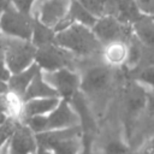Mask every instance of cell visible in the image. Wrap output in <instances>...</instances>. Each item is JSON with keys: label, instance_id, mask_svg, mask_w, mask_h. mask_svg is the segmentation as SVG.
Instances as JSON below:
<instances>
[{"label": "cell", "instance_id": "1", "mask_svg": "<svg viewBox=\"0 0 154 154\" xmlns=\"http://www.w3.org/2000/svg\"><path fill=\"white\" fill-rule=\"evenodd\" d=\"M54 43L70 51L73 55L88 57L101 53L102 43L90 26L81 23H72L55 32Z\"/></svg>", "mask_w": 154, "mask_h": 154}, {"label": "cell", "instance_id": "2", "mask_svg": "<svg viewBox=\"0 0 154 154\" xmlns=\"http://www.w3.org/2000/svg\"><path fill=\"white\" fill-rule=\"evenodd\" d=\"M30 129L36 132L59 130L65 128H71L79 125V117L66 99H61L58 106L45 116H34L25 119Z\"/></svg>", "mask_w": 154, "mask_h": 154}, {"label": "cell", "instance_id": "3", "mask_svg": "<svg viewBox=\"0 0 154 154\" xmlns=\"http://www.w3.org/2000/svg\"><path fill=\"white\" fill-rule=\"evenodd\" d=\"M36 46L28 40L6 38L5 40V53L8 67L12 72L17 73L25 70L36 55Z\"/></svg>", "mask_w": 154, "mask_h": 154}, {"label": "cell", "instance_id": "4", "mask_svg": "<svg viewBox=\"0 0 154 154\" xmlns=\"http://www.w3.org/2000/svg\"><path fill=\"white\" fill-rule=\"evenodd\" d=\"M43 77L55 89L61 99L70 100L81 90V75L71 67H60L54 71H46Z\"/></svg>", "mask_w": 154, "mask_h": 154}, {"label": "cell", "instance_id": "5", "mask_svg": "<svg viewBox=\"0 0 154 154\" xmlns=\"http://www.w3.org/2000/svg\"><path fill=\"white\" fill-rule=\"evenodd\" d=\"M73 57L70 51L53 42L40 46L36 51L35 60L45 71H54L60 67H70Z\"/></svg>", "mask_w": 154, "mask_h": 154}, {"label": "cell", "instance_id": "6", "mask_svg": "<svg viewBox=\"0 0 154 154\" xmlns=\"http://www.w3.org/2000/svg\"><path fill=\"white\" fill-rule=\"evenodd\" d=\"M34 19L29 16V13H24L19 10L16 11L10 4L5 8V13L1 18V26L8 35L30 40L32 35Z\"/></svg>", "mask_w": 154, "mask_h": 154}, {"label": "cell", "instance_id": "7", "mask_svg": "<svg viewBox=\"0 0 154 154\" xmlns=\"http://www.w3.org/2000/svg\"><path fill=\"white\" fill-rule=\"evenodd\" d=\"M72 0H42L38 7V20L55 28L65 19Z\"/></svg>", "mask_w": 154, "mask_h": 154}, {"label": "cell", "instance_id": "8", "mask_svg": "<svg viewBox=\"0 0 154 154\" xmlns=\"http://www.w3.org/2000/svg\"><path fill=\"white\" fill-rule=\"evenodd\" d=\"M91 29L102 45L116 40H124L123 37L126 34L124 24L111 14L97 18Z\"/></svg>", "mask_w": 154, "mask_h": 154}, {"label": "cell", "instance_id": "9", "mask_svg": "<svg viewBox=\"0 0 154 154\" xmlns=\"http://www.w3.org/2000/svg\"><path fill=\"white\" fill-rule=\"evenodd\" d=\"M111 66H93L81 76V89L87 93H95L105 89L111 81Z\"/></svg>", "mask_w": 154, "mask_h": 154}, {"label": "cell", "instance_id": "10", "mask_svg": "<svg viewBox=\"0 0 154 154\" xmlns=\"http://www.w3.org/2000/svg\"><path fill=\"white\" fill-rule=\"evenodd\" d=\"M128 52H129V43H126L124 40H116L102 45L101 55L106 65L111 67H116V66L125 65L128 59Z\"/></svg>", "mask_w": 154, "mask_h": 154}, {"label": "cell", "instance_id": "11", "mask_svg": "<svg viewBox=\"0 0 154 154\" xmlns=\"http://www.w3.org/2000/svg\"><path fill=\"white\" fill-rule=\"evenodd\" d=\"M96 20H97V18L93 13H90L78 0H72L65 19L55 28V31L61 30L72 23H81V24L93 28V25L96 23Z\"/></svg>", "mask_w": 154, "mask_h": 154}, {"label": "cell", "instance_id": "12", "mask_svg": "<svg viewBox=\"0 0 154 154\" xmlns=\"http://www.w3.org/2000/svg\"><path fill=\"white\" fill-rule=\"evenodd\" d=\"M37 146L36 138L31 134V129L17 124L11 141V152L13 153H30L35 152Z\"/></svg>", "mask_w": 154, "mask_h": 154}, {"label": "cell", "instance_id": "13", "mask_svg": "<svg viewBox=\"0 0 154 154\" xmlns=\"http://www.w3.org/2000/svg\"><path fill=\"white\" fill-rule=\"evenodd\" d=\"M61 97L59 96H46V97H35L26 101L24 105V117L25 119L34 116H45L53 111L58 103L60 102Z\"/></svg>", "mask_w": 154, "mask_h": 154}, {"label": "cell", "instance_id": "14", "mask_svg": "<svg viewBox=\"0 0 154 154\" xmlns=\"http://www.w3.org/2000/svg\"><path fill=\"white\" fill-rule=\"evenodd\" d=\"M46 96H59L55 89L45 79L43 75L40 72V70L36 72L34 76L32 81L30 82L25 94H24V100L28 101L30 99L35 97H46ZM60 97V96H59Z\"/></svg>", "mask_w": 154, "mask_h": 154}, {"label": "cell", "instance_id": "15", "mask_svg": "<svg viewBox=\"0 0 154 154\" xmlns=\"http://www.w3.org/2000/svg\"><path fill=\"white\" fill-rule=\"evenodd\" d=\"M40 70L38 64H32L30 65V67H28L26 70H23L20 72H17L11 79H10V88L13 93H16L17 95H19L20 97H24V94L30 84V82L32 81L34 76L36 75V72Z\"/></svg>", "mask_w": 154, "mask_h": 154}, {"label": "cell", "instance_id": "16", "mask_svg": "<svg viewBox=\"0 0 154 154\" xmlns=\"http://www.w3.org/2000/svg\"><path fill=\"white\" fill-rule=\"evenodd\" d=\"M134 34L143 45L154 47V18L137 19L134 24Z\"/></svg>", "mask_w": 154, "mask_h": 154}, {"label": "cell", "instance_id": "17", "mask_svg": "<svg viewBox=\"0 0 154 154\" xmlns=\"http://www.w3.org/2000/svg\"><path fill=\"white\" fill-rule=\"evenodd\" d=\"M146 105H147V96L142 89V85L132 87L128 90L126 97H125V106L129 113L136 114L141 109H143Z\"/></svg>", "mask_w": 154, "mask_h": 154}, {"label": "cell", "instance_id": "18", "mask_svg": "<svg viewBox=\"0 0 154 154\" xmlns=\"http://www.w3.org/2000/svg\"><path fill=\"white\" fill-rule=\"evenodd\" d=\"M55 30L46 24H43L42 22H40L37 18L34 19V26H32V43L36 47L43 46V45H48V43H53L54 42V37H55Z\"/></svg>", "mask_w": 154, "mask_h": 154}, {"label": "cell", "instance_id": "19", "mask_svg": "<svg viewBox=\"0 0 154 154\" xmlns=\"http://www.w3.org/2000/svg\"><path fill=\"white\" fill-rule=\"evenodd\" d=\"M90 13H93L96 18L109 14L107 10L109 8L111 0H78Z\"/></svg>", "mask_w": 154, "mask_h": 154}, {"label": "cell", "instance_id": "20", "mask_svg": "<svg viewBox=\"0 0 154 154\" xmlns=\"http://www.w3.org/2000/svg\"><path fill=\"white\" fill-rule=\"evenodd\" d=\"M20 96L14 94H7L0 97V111L7 112L10 114H17L20 109V103H19Z\"/></svg>", "mask_w": 154, "mask_h": 154}, {"label": "cell", "instance_id": "21", "mask_svg": "<svg viewBox=\"0 0 154 154\" xmlns=\"http://www.w3.org/2000/svg\"><path fill=\"white\" fill-rule=\"evenodd\" d=\"M136 82L143 88L154 90V64L142 69L136 76Z\"/></svg>", "mask_w": 154, "mask_h": 154}, {"label": "cell", "instance_id": "22", "mask_svg": "<svg viewBox=\"0 0 154 154\" xmlns=\"http://www.w3.org/2000/svg\"><path fill=\"white\" fill-rule=\"evenodd\" d=\"M16 126H17V123H13V120H11V119H10V120H6L5 124H2V125L0 126V146L4 143V141H5L10 135L13 134Z\"/></svg>", "mask_w": 154, "mask_h": 154}, {"label": "cell", "instance_id": "23", "mask_svg": "<svg viewBox=\"0 0 154 154\" xmlns=\"http://www.w3.org/2000/svg\"><path fill=\"white\" fill-rule=\"evenodd\" d=\"M140 60V51L135 45H129V52H128V59L125 65L126 66H134Z\"/></svg>", "mask_w": 154, "mask_h": 154}, {"label": "cell", "instance_id": "24", "mask_svg": "<svg viewBox=\"0 0 154 154\" xmlns=\"http://www.w3.org/2000/svg\"><path fill=\"white\" fill-rule=\"evenodd\" d=\"M136 6L140 11L144 13H154V0H135Z\"/></svg>", "mask_w": 154, "mask_h": 154}, {"label": "cell", "instance_id": "25", "mask_svg": "<svg viewBox=\"0 0 154 154\" xmlns=\"http://www.w3.org/2000/svg\"><path fill=\"white\" fill-rule=\"evenodd\" d=\"M106 152H109V153H123V152H126L128 148L124 143L122 142H118V141H112L107 144V147L105 148Z\"/></svg>", "mask_w": 154, "mask_h": 154}, {"label": "cell", "instance_id": "26", "mask_svg": "<svg viewBox=\"0 0 154 154\" xmlns=\"http://www.w3.org/2000/svg\"><path fill=\"white\" fill-rule=\"evenodd\" d=\"M12 1L14 2L16 7H17L19 11H22V12H24V13H29L35 0H12Z\"/></svg>", "mask_w": 154, "mask_h": 154}, {"label": "cell", "instance_id": "27", "mask_svg": "<svg viewBox=\"0 0 154 154\" xmlns=\"http://www.w3.org/2000/svg\"><path fill=\"white\" fill-rule=\"evenodd\" d=\"M142 150L143 152H147V153H154V136L146 143V146L143 147Z\"/></svg>", "mask_w": 154, "mask_h": 154}, {"label": "cell", "instance_id": "28", "mask_svg": "<svg viewBox=\"0 0 154 154\" xmlns=\"http://www.w3.org/2000/svg\"><path fill=\"white\" fill-rule=\"evenodd\" d=\"M10 76H8V71L4 67V64L0 59V79H7Z\"/></svg>", "mask_w": 154, "mask_h": 154}, {"label": "cell", "instance_id": "29", "mask_svg": "<svg viewBox=\"0 0 154 154\" xmlns=\"http://www.w3.org/2000/svg\"><path fill=\"white\" fill-rule=\"evenodd\" d=\"M10 4H11L10 0H0V12H1V10H5Z\"/></svg>", "mask_w": 154, "mask_h": 154}, {"label": "cell", "instance_id": "30", "mask_svg": "<svg viewBox=\"0 0 154 154\" xmlns=\"http://www.w3.org/2000/svg\"><path fill=\"white\" fill-rule=\"evenodd\" d=\"M5 53V40H0V59Z\"/></svg>", "mask_w": 154, "mask_h": 154}, {"label": "cell", "instance_id": "31", "mask_svg": "<svg viewBox=\"0 0 154 154\" xmlns=\"http://www.w3.org/2000/svg\"><path fill=\"white\" fill-rule=\"evenodd\" d=\"M6 89H7V87L5 85V83L0 82V93H4V91H6Z\"/></svg>", "mask_w": 154, "mask_h": 154}, {"label": "cell", "instance_id": "32", "mask_svg": "<svg viewBox=\"0 0 154 154\" xmlns=\"http://www.w3.org/2000/svg\"><path fill=\"white\" fill-rule=\"evenodd\" d=\"M4 120H5V117H4V116H2L1 113H0V124H1V123H2Z\"/></svg>", "mask_w": 154, "mask_h": 154}, {"label": "cell", "instance_id": "33", "mask_svg": "<svg viewBox=\"0 0 154 154\" xmlns=\"http://www.w3.org/2000/svg\"><path fill=\"white\" fill-rule=\"evenodd\" d=\"M153 18H154V13H153Z\"/></svg>", "mask_w": 154, "mask_h": 154}]
</instances>
